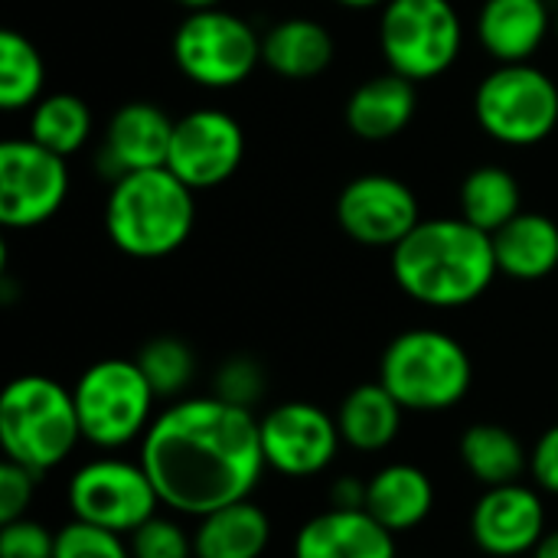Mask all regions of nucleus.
<instances>
[{
    "mask_svg": "<svg viewBox=\"0 0 558 558\" xmlns=\"http://www.w3.org/2000/svg\"><path fill=\"white\" fill-rule=\"evenodd\" d=\"M137 461L160 507L196 520L248 500L268 468L255 412L216 396L183 399L157 412Z\"/></svg>",
    "mask_w": 558,
    "mask_h": 558,
    "instance_id": "1",
    "label": "nucleus"
},
{
    "mask_svg": "<svg viewBox=\"0 0 558 558\" xmlns=\"http://www.w3.org/2000/svg\"><path fill=\"white\" fill-rule=\"evenodd\" d=\"M497 275L494 239L461 216L422 219L392 248V278L422 307H468L487 294Z\"/></svg>",
    "mask_w": 558,
    "mask_h": 558,
    "instance_id": "2",
    "label": "nucleus"
},
{
    "mask_svg": "<svg viewBox=\"0 0 558 558\" xmlns=\"http://www.w3.org/2000/svg\"><path fill=\"white\" fill-rule=\"evenodd\" d=\"M196 222L193 190L167 167L128 173L111 183L105 203V232L131 258L154 262L186 245Z\"/></svg>",
    "mask_w": 558,
    "mask_h": 558,
    "instance_id": "3",
    "label": "nucleus"
},
{
    "mask_svg": "<svg viewBox=\"0 0 558 558\" xmlns=\"http://www.w3.org/2000/svg\"><path fill=\"white\" fill-rule=\"evenodd\" d=\"M82 438L72 389L49 376H20L0 396V448L36 477L59 468Z\"/></svg>",
    "mask_w": 558,
    "mask_h": 558,
    "instance_id": "4",
    "label": "nucleus"
},
{
    "mask_svg": "<svg viewBox=\"0 0 558 558\" xmlns=\"http://www.w3.org/2000/svg\"><path fill=\"white\" fill-rule=\"evenodd\" d=\"M379 383L405 412H448L471 392L474 363L451 333L418 327L399 333L386 347L379 360Z\"/></svg>",
    "mask_w": 558,
    "mask_h": 558,
    "instance_id": "5",
    "label": "nucleus"
},
{
    "mask_svg": "<svg viewBox=\"0 0 558 558\" xmlns=\"http://www.w3.org/2000/svg\"><path fill=\"white\" fill-rule=\"evenodd\" d=\"M82 438L95 448L118 451L141 441L154 425L157 392L137 360H98L72 386Z\"/></svg>",
    "mask_w": 558,
    "mask_h": 558,
    "instance_id": "6",
    "label": "nucleus"
},
{
    "mask_svg": "<svg viewBox=\"0 0 558 558\" xmlns=\"http://www.w3.org/2000/svg\"><path fill=\"white\" fill-rule=\"evenodd\" d=\"M481 131L504 147H536L558 128V85L533 62L494 65L474 92Z\"/></svg>",
    "mask_w": 558,
    "mask_h": 558,
    "instance_id": "7",
    "label": "nucleus"
},
{
    "mask_svg": "<svg viewBox=\"0 0 558 558\" xmlns=\"http://www.w3.org/2000/svg\"><path fill=\"white\" fill-rule=\"evenodd\" d=\"M464 46V23L451 0H389L379 13V52L389 72L422 85L445 75Z\"/></svg>",
    "mask_w": 558,
    "mask_h": 558,
    "instance_id": "8",
    "label": "nucleus"
},
{
    "mask_svg": "<svg viewBox=\"0 0 558 558\" xmlns=\"http://www.w3.org/2000/svg\"><path fill=\"white\" fill-rule=\"evenodd\" d=\"M170 52L183 78L209 92H226L262 65V36L239 13L213 7L183 16Z\"/></svg>",
    "mask_w": 558,
    "mask_h": 558,
    "instance_id": "9",
    "label": "nucleus"
},
{
    "mask_svg": "<svg viewBox=\"0 0 558 558\" xmlns=\"http://www.w3.org/2000/svg\"><path fill=\"white\" fill-rule=\"evenodd\" d=\"M72 520L131 536L150 517H157L160 497L141 468V461L98 458L82 464L65 487Z\"/></svg>",
    "mask_w": 558,
    "mask_h": 558,
    "instance_id": "10",
    "label": "nucleus"
},
{
    "mask_svg": "<svg viewBox=\"0 0 558 558\" xmlns=\"http://www.w3.org/2000/svg\"><path fill=\"white\" fill-rule=\"evenodd\" d=\"M65 196V157L39 147L33 137H10L0 144V222L7 229H36L49 222Z\"/></svg>",
    "mask_w": 558,
    "mask_h": 558,
    "instance_id": "11",
    "label": "nucleus"
},
{
    "mask_svg": "<svg viewBox=\"0 0 558 558\" xmlns=\"http://www.w3.org/2000/svg\"><path fill=\"white\" fill-rule=\"evenodd\" d=\"M245 160V131L222 108H196L173 124L167 170L193 193L229 183Z\"/></svg>",
    "mask_w": 558,
    "mask_h": 558,
    "instance_id": "12",
    "label": "nucleus"
},
{
    "mask_svg": "<svg viewBox=\"0 0 558 558\" xmlns=\"http://www.w3.org/2000/svg\"><path fill=\"white\" fill-rule=\"evenodd\" d=\"M265 464L281 477L324 474L343 445L337 418L314 402H281L258 418Z\"/></svg>",
    "mask_w": 558,
    "mask_h": 558,
    "instance_id": "13",
    "label": "nucleus"
},
{
    "mask_svg": "<svg viewBox=\"0 0 558 558\" xmlns=\"http://www.w3.org/2000/svg\"><path fill=\"white\" fill-rule=\"evenodd\" d=\"M337 222L356 245L396 248L422 222V206L415 190L399 177L363 173L340 190Z\"/></svg>",
    "mask_w": 558,
    "mask_h": 558,
    "instance_id": "14",
    "label": "nucleus"
},
{
    "mask_svg": "<svg viewBox=\"0 0 558 558\" xmlns=\"http://www.w3.org/2000/svg\"><path fill=\"white\" fill-rule=\"evenodd\" d=\"M546 504L539 490L520 484L487 487L471 510V539L490 558L536 553L546 536Z\"/></svg>",
    "mask_w": 558,
    "mask_h": 558,
    "instance_id": "15",
    "label": "nucleus"
},
{
    "mask_svg": "<svg viewBox=\"0 0 558 558\" xmlns=\"http://www.w3.org/2000/svg\"><path fill=\"white\" fill-rule=\"evenodd\" d=\"M173 124L177 121L154 101H124L111 114L98 150V163L111 183L128 173L167 167Z\"/></svg>",
    "mask_w": 558,
    "mask_h": 558,
    "instance_id": "16",
    "label": "nucleus"
},
{
    "mask_svg": "<svg viewBox=\"0 0 558 558\" xmlns=\"http://www.w3.org/2000/svg\"><path fill=\"white\" fill-rule=\"evenodd\" d=\"M474 33L497 65L533 62L546 39L556 36V13L549 0H484Z\"/></svg>",
    "mask_w": 558,
    "mask_h": 558,
    "instance_id": "17",
    "label": "nucleus"
},
{
    "mask_svg": "<svg viewBox=\"0 0 558 558\" xmlns=\"http://www.w3.org/2000/svg\"><path fill=\"white\" fill-rule=\"evenodd\" d=\"M294 558H396V536L366 510H324L294 536Z\"/></svg>",
    "mask_w": 558,
    "mask_h": 558,
    "instance_id": "18",
    "label": "nucleus"
},
{
    "mask_svg": "<svg viewBox=\"0 0 558 558\" xmlns=\"http://www.w3.org/2000/svg\"><path fill=\"white\" fill-rule=\"evenodd\" d=\"M415 111H418L415 82L396 72H383L353 88V95L347 98L343 118H347L350 134L369 144H383V141L399 137L412 124Z\"/></svg>",
    "mask_w": 558,
    "mask_h": 558,
    "instance_id": "19",
    "label": "nucleus"
},
{
    "mask_svg": "<svg viewBox=\"0 0 558 558\" xmlns=\"http://www.w3.org/2000/svg\"><path fill=\"white\" fill-rule=\"evenodd\" d=\"M337 43L330 29L311 16H284L262 36V65L284 82H311L330 69Z\"/></svg>",
    "mask_w": 558,
    "mask_h": 558,
    "instance_id": "20",
    "label": "nucleus"
},
{
    "mask_svg": "<svg viewBox=\"0 0 558 558\" xmlns=\"http://www.w3.org/2000/svg\"><path fill=\"white\" fill-rule=\"evenodd\" d=\"M435 510V484L415 464H386L366 481V513L392 536L422 526Z\"/></svg>",
    "mask_w": 558,
    "mask_h": 558,
    "instance_id": "21",
    "label": "nucleus"
},
{
    "mask_svg": "<svg viewBox=\"0 0 558 558\" xmlns=\"http://www.w3.org/2000/svg\"><path fill=\"white\" fill-rule=\"evenodd\" d=\"M490 239L504 278L543 281L558 268V222L546 213L523 209Z\"/></svg>",
    "mask_w": 558,
    "mask_h": 558,
    "instance_id": "22",
    "label": "nucleus"
},
{
    "mask_svg": "<svg viewBox=\"0 0 558 558\" xmlns=\"http://www.w3.org/2000/svg\"><path fill=\"white\" fill-rule=\"evenodd\" d=\"M402 415H405V409L376 379V383H363V386L350 389L333 418H337V428H340V438L347 448L376 454V451H386L399 438Z\"/></svg>",
    "mask_w": 558,
    "mask_h": 558,
    "instance_id": "23",
    "label": "nucleus"
},
{
    "mask_svg": "<svg viewBox=\"0 0 558 558\" xmlns=\"http://www.w3.org/2000/svg\"><path fill=\"white\" fill-rule=\"evenodd\" d=\"M268 543L271 520L252 497L203 517L193 530L196 558H262Z\"/></svg>",
    "mask_w": 558,
    "mask_h": 558,
    "instance_id": "24",
    "label": "nucleus"
},
{
    "mask_svg": "<svg viewBox=\"0 0 558 558\" xmlns=\"http://www.w3.org/2000/svg\"><path fill=\"white\" fill-rule=\"evenodd\" d=\"M458 454L468 474L484 484V490L520 484L523 474H530V451L507 425L497 422L471 425L458 441Z\"/></svg>",
    "mask_w": 558,
    "mask_h": 558,
    "instance_id": "25",
    "label": "nucleus"
},
{
    "mask_svg": "<svg viewBox=\"0 0 558 558\" xmlns=\"http://www.w3.org/2000/svg\"><path fill=\"white\" fill-rule=\"evenodd\" d=\"M458 206H461V219L494 235L523 213V190L507 167L484 163L461 180Z\"/></svg>",
    "mask_w": 558,
    "mask_h": 558,
    "instance_id": "26",
    "label": "nucleus"
},
{
    "mask_svg": "<svg viewBox=\"0 0 558 558\" xmlns=\"http://www.w3.org/2000/svg\"><path fill=\"white\" fill-rule=\"evenodd\" d=\"M92 128V108L72 92H49L29 108V137L65 160L88 144Z\"/></svg>",
    "mask_w": 558,
    "mask_h": 558,
    "instance_id": "27",
    "label": "nucleus"
},
{
    "mask_svg": "<svg viewBox=\"0 0 558 558\" xmlns=\"http://www.w3.org/2000/svg\"><path fill=\"white\" fill-rule=\"evenodd\" d=\"M46 62L33 39L16 29L0 33V108L26 111L43 98Z\"/></svg>",
    "mask_w": 558,
    "mask_h": 558,
    "instance_id": "28",
    "label": "nucleus"
},
{
    "mask_svg": "<svg viewBox=\"0 0 558 558\" xmlns=\"http://www.w3.org/2000/svg\"><path fill=\"white\" fill-rule=\"evenodd\" d=\"M137 366L147 376L157 399H177L193 383L196 373L193 350L177 337H157L144 343V350L137 353Z\"/></svg>",
    "mask_w": 558,
    "mask_h": 558,
    "instance_id": "29",
    "label": "nucleus"
},
{
    "mask_svg": "<svg viewBox=\"0 0 558 558\" xmlns=\"http://www.w3.org/2000/svg\"><path fill=\"white\" fill-rule=\"evenodd\" d=\"M52 558H131V546L121 533L72 520L56 533Z\"/></svg>",
    "mask_w": 558,
    "mask_h": 558,
    "instance_id": "30",
    "label": "nucleus"
},
{
    "mask_svg": "<svg viewBox=\"0 0 558 558\" xmlns=\"http://www.w3.org/2000/svg\"><path fill=\"white\" fill-rule=\"evenodd\" d=\"M131 558H196L193 536L170 517H150L128 536Z\"/></svg>",
    "mask_w": 558,
    "mask_h": 558,
    "instance_id": "31",
    "label": "nucleus"
},
{
    "mask_svg": "<svg viewBox=\"0 0 558 558\" xmlns=\"http://www.w3.org/2000/svg\"><path fill=\"white\" fill-rule=\"evenodd\" d=\"M262 396H265V373H262V366L255 360L232 356V360H226L219 366V373H216V399L252 412Z\"/></svg>",
    "mask_w": 558,
    "mask_h": 558,
    "instance_id": "32",
    "label": "nucleus"
},
{
    "mask_svg": "<svg viewBox=\"0 0 558 558\" xmlns=\"http://www.w3.org/2000/svg\"><path fill=\"white\" fill-rule=\"evenodd\" d=\"M56 556V533L43 523L23 517L13 523H0V558H52Z\"/></svg>",
    "mask_w": 558,
    "mask_h": 558,
    "instance_id": "33",
    "label": "nucleus"
},
{
    "mask_svg": "<svg viewBox=\"0 0 558 558\" xmlns=\"http://www.w3.org/2000/svg\"><path fill=\"white\" fill-rule=\"evenodd\" d=\"M33 494H36V474L13 461H3L0 464V523L23 520L29 513Z\"/></svg>",
    "mask_w": 558,
    "mask_h": 558,
    "instance_id": "34",
    "label": "nucleus"
},
{
    "mask_svg": "<svg viewBox=\"0 0 558 558\" xmlns=\"http://www.w3.org/2000/svg\"><path fill=\"white\" fill-rule=\"evenodd\" d=\"M530 477L536 481V490L558 497V425L546 428L539 441L530 451Z\"/></svg>",
    "mask_w": 558,
    "mask_h": 558,
    "instance_id": "35",
    "label": "nucleus"
},
{
    "mask_svg": "<svg viewBox=\"0 0 558 558\" xmlns=\"http://www.w3.org/2000/svg\"><path fill=\"white\" fill-rule=\"evenodd\" d=\"M333 510H366V484L360 477H340L330 487Z\"/></svg>",
    "mask_w": 558,
    "mask_h": 558,
    "instance_id": "36",
    "label": "nucleus"
},
{
    "mask_svg": "<svg viewBox=\"0 0 558 558\" xmlns=\"http://www.w3.org/2000/svg\"><path fill=\"white\" fill-rule=\"evenodd\" d=\"M533 558H558V530H549V533L543 536V543L536 546Z\"/></svg>",
    "mask_w": 558,
    "mask_h": 558,
    "instance_id": "37",
    "label": "nucleus"
},
{
    "mask_svg": "<svg viewBox=\"0 0 558 558\" xmlns=\"http://www.w3.org/2000/svg\"><path fill=\"white\" fill-rule=\"evenodd\" d=\"M173 3H180L186 13H196V10H213V7H222L226 0H173Z\"/></svg>",
    "mask_w": 558,
    "mask_h": 558,
    "instance_id": "38",
    "label": "nucleus"
},
{
    "mask_svg": "<svg viewBox=\"0 0 558 558\" xmlns=\"http://www.w3.org/2000/svg\"><path fill=\"white\" fill-rule=\"evenodd\" d=\"M333 3H340V7H347V10H383L389 0H333Z\"/></svg>",
    "mask_w": 558,
    "mask_h": 558,
    "instance_id": "39",
    "label": "nucleus"
},
{
    "mask_svg": "<svg viewBox=\"0 0 558 558\" xmlns=\"http://www.w3.org/2000/svg\"><path fill=\"white\" fill-rule=\"evenodd\" d=\"M556 39H558V10H556Z\"/></svg>",
    "mask_w": 558,
    "mask_h": 558,
    "instance_id": "40",
    "label": "nucleus"
}]
</instances>
